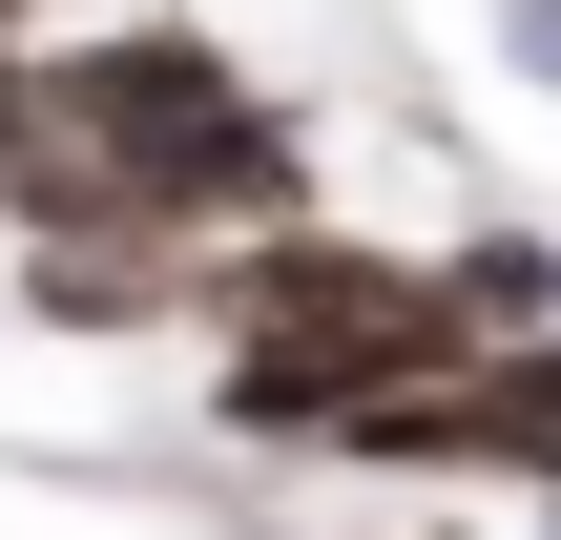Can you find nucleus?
<instances>
[{"label": "nucleus", "mask_w": 561, "mask_h": 540, "mask_svg": "<svg viewBox=\"0 0 561 540\" xmlns=\"http://www.w3.org/2000/svg\"><path fill=\"white\" fill-rule=\"evenodd\" d=\"M229 416L250 437H333L354 395H416V375H458L479 354V312H458V271H396V250H333V229H271V250H229Z\"/></svg>", "instance_id": "nucleus-1"}, {"label": "nucleus", "mask_w": 561, "mask_h": 540, "mask_svg": "<svg viewBox=\"0 0 561 540\" xmlns=\"http://www.w3.org/2000/svg\"><path fill=\"white\" fill-rule=\"evenodd\" d=\"M0 146H21V104H0Z\"/></svg>", "instance_id": "nucleus-3"}, {"label": "nucleus", "mask_w": 561, "mask_h": 540, "mask_svg": "<svg viewBox=\"0 0 561 540\" xmlns=\"http://www.w3.org/2000/svg\"><path fill=\"white\" fill-rule=\"evenodd\" d=\"M500 42H520V62H541V83H561V0H500Z\"/></svg>", "instance_id": "nucleus-2"}]
</instances>
